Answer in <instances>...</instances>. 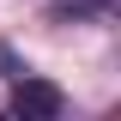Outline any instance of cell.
Segmentation results:
<instances>
[{
    "mask_svg": "<svg viewBox=\"0 0 121 121\" xmlns=\"http://www.w3.org/2000/svg\"><path fill=\"white\" fill-rule=\"evenodd\" d=\"M60 109H67V97H60V85H48V79H18V85H12V115L55 121Z\"/></svg>",
    "mask_w": 121,
    "mask_h": 121,
    "instance_id": "cell-1",
    "label": "cell"
},
{
    "mask_svg": "<svg viewBox=\"0 0 121 121\" xmlns=\"http://www.w3.org/2000/svg\"><path fill=\"white\" fill-rule=\"evenodd\" d=\"M73 6H85V12H115V0H73Z\"/></svg>",
    "mask_w": 121,
    "mask_h": 121,
    "instance_id": "cell-2",
    "label": "cell"
}]
</instances>
